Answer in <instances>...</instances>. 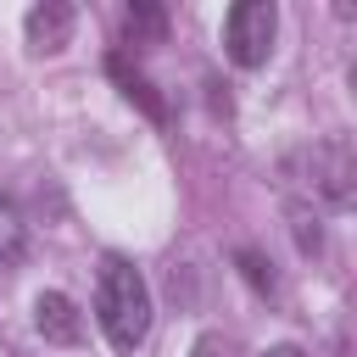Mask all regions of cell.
<instances>
[{"instance_id":"cell-5","label":"cell","mask_w":357,"mask_h":357,"mask_svg":"<svg viewBox=\"0 0 357 357\" xmlns=\"http://www.w3.org/2000/svg\"><path fill=\"white\" fill-rule=\"evenodd\" d=\"M33 329L50 340V346H78L84 340V312L67 290H39L33 296Z\"/></svg>"},{"instance_id":"cell-1","label":"cell","mask_w":357,"mask_h":357,"mask_svg":"<svg viewBox=\"0 0 357 357\" xmlns=\"http://www.w3.org/2000/svg\"><path fill=\"white\" fill-rule=\"evenodd\" d=\"M95 318L112 340V351H134L151 335V284L128 257H100L95 273Z\"/></svg>"},{"instance_id":"cell-2","label":"cell","mask_w":357,"mask_h":357,"mask_svg":"<svg viewBox=\"0 0 357 357\" xmlns=\"http://www.w3.org/2000/svg\"><path fill=\"white\" fill-rule=\"evenodd\" d=\"M284 178H296L307 201L351 206V178H357L351 145H346V139H318V145H307V151H296V156L284 162Z\"/></svg>"},{"instance_id":"cell-6","label":"cell","mask_w":357,"mask_h":357,"mask_svg":"<svg viewBox=\"0 0 357 357\" xmlns=\"http://www.w3.org/2000/svg\"><path fill=\"white\" fill-rule=\"evenodd\" d=\"M112 78L123 84V95H128V100H139V106H145V117H151V123H167V106L156 100V89H151V78H145V73H128V61H123V56H112Z\"/></svg>"},{"instance_id":"cell-4","label":"cell","mask_w":357,"mask_h":357,"mask_svg":"<svg viewBox=\"0 0 357 357\" xmlns=\"http://www.w3.org/2000/svg\"><path fill=\"white\" fill-rule=\"evenodd\" d=\"M78 28V11L67 0H39L28 17H22V33H28V50L33 56H56Z\"/></svg>"},{"instance_id":"cell-8","label":"cell","mask_w":357,"mask_h":357,"mask_svg":"<svg viewBox=\"0 0 357 357\" xmlns=\"http://www.w3.org/2000/svg\"><path fill=\"white\" fill-rule=\"evenodd\" d=\"M162 28H167V17H162V6H128V17H123V33H128V45H145V39H162Z\"/></svg>"},{"instance_id":"cell-11","label":"cell","mask_w":357,"mask_h":357,"mask_svg":"<svg viewBox=\"0 0 357 357\" xmlns=\"http://www.w3.org/2000/svg\"><path fill=\"white\" fill-rule=\"evenodd\" d=\"M190 357H245V351H240V340H234V335H223V329H206V335H195Z\"/></svg>"},{"instance_id":"cell-7","label":"cell","mask_w":357,"mask_h":357,"mask_svg":"<svg viewBox=\"0 0 357 357\" xmlns=\"http://www.w3.org/2000/svg\"><path fill=\"white\" fill-rule=\"evenodd\" d=\"M28 257V223H22V212L0 195V268H17Z\"/></svg>"},{"instance_id":"cell-9","label":"cell","mask_w":357,"mask_h":357,"mask_svg":"<svg viewBox=\"0 0 357 357\" xmlns=\"http://www.w3.org/2000/svg\"><path fill=\"white\" fill-rule=\"evenodd\" d=\"M234 262H240V273H245V284H251L257 296H273V262H268L262 251L240 245V251H234Z\"/></svg>"},{"instance_id":"cell-3","label":"cell","mask_w":357,"mask_h":357,"mask_svg":"<svg viewBox=\"0 0 357 357\" xmlns=\"http://www.w3.org/2000/svg\"><path fill=\"white\" fill-rule=\"evenodd\" d=\"M273 33H279L273 0H240L223 17V50H229L234 67H262L273 56Z\"/></svg>"},{"instance_id":"cell-10","label":"cell","mask_w":357,"mask_h":357,"mask_svg":"<svg viewBox=\"0 0 357 357\" xmlns=\"http://www.w3.org/2000/svg\"><path fill=\"white\" fill-rule=\"evenodd\" d=\"M290 229H296V245H301V257H312V251L324 245V234H318V218H312V206H290Z\"/></svg>"},{"instance_id":"cell-12","label":"cell","mask_w":357,"mask_h":357,"mask_svg":"<svg viewBox=\"0 0 357 357\" xmlns=\"http://www.w3.org/2000/svg\"><path fill=\"white\" fill-rule=\"evenodd\" d=\"M262 357H307V351H301V346H268Z\"/></svg>"}]
</instances>
